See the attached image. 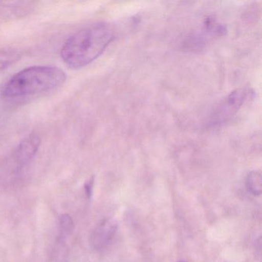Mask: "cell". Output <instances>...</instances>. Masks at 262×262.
<instances>
[{"mask_svg": "<svg viewBox=\"0 0 262 262\" xmlns=\"http://www.w3.org/2000/svg\"><path fill=\"white\" fill-rule=\"evenodd\" d=\"M118 222L114 219H107L101 222L92 232L90 245L93 249L101 251L108 246L116 234Z\"/></svg>", "mask_w": 262, "mask_h": 262, "instance_id": "cell-4", "label": "cell"}, {"mask_svg": "<svg viewBox=\"0 0 262 262\" xmlns=\"http://www.w3.org/2000/svg\"><path fill=\"white\" fill-rule=\"evenodd\" d=\"M67 80L63 70L53 66L29 67L12 76L1 89L2 96L23 97L54 90Z\"/></svg>", "mask_w": 262, "mask_h": 262, "instance_id": "cell-2", "label": "cell"}, {"mask_svg": "<svg viewBox=\"0 0 262 262\" xmlns=\"http://www.w3.org/2000/svg\"><path fill=\"white\" fill-rule=\"evenodd\" d=\"M249 93L246 89H238L231 92L217 107L211 118L210 124L212 126H221L226 123L240 110Z\"/></svg>", "mask_w": 262, "mask_h": 262, "instance_id": "cell-3", "label": "cell"}, {"mask_svg": "<svg viewBox=\"0 0 262 262\" xmlns=\"http://www.w3.org/2000/svg\"><path fill=\"white\" fill-rule=\"evenodd\" d=\"M114 39L110 24L99 23L73 33L64 43L61 57L73 69L82 68L96 60Z\"/></svg>", "mask_w": 262, "mask_h": 262, "instance_id": "cell-1", "label": "cell"}, {"mask_svg": "<svg viewBox=\"0 0 262 262\" xmlns=\"http://www.w3.org/2000/svg\"><path fill=\"white\" fill-rule=\"evenodd\" d=\"M182 262H185V261H182Z\"/></svg>", "mask_w": 262, "mask_h": 262, "instance_id": "cell-10", "label": "cell"}, {"mask_svg": "<svg viewBox=\"0 0 262 262\" xmlns=\"http://www.w3.org/2000/svg\"><path fill=\"white\" fill-rule=\"evenodd\" d=\"M247 189L254 195L261 194L262 180L260 174L257 171H251L246 179Z\"/></svg>", "mask_w": 262, "mask_h": 262, "instance_id": "cell-7", "label": "cell"}, {"mask_svg": "<svg viewBox=\"0 0 262 262\" xmlns=\"http://www.w3.org/2000/svg\"><path fill=\"white\" fill-rule=\"evenodd\" d=\"M21 53L19 50L13 48L0 50V71L8 68L12 64L19 60Z\"/></svg>", "mask_w": 262, "mask_h": 262, "instance_id": "cell-6", "label": "cell"}, {"mask_svg": "<svg viewBox=\"0 0 262 262\" xmlns=\"http://www.w3.org/2000/svg\"><path fill=\"white\" fill-rule=\"evenodd\" d=\"M75 225L71 216L68 214H63L59 219V231L61 235L63 237L70 235L74 231Z\"/></svg>", "mask_w": 262, "mask_h": 262, "instance_id": "cell-8", "label": "cell"}, {"mask_svg": "<svg viewBox=\"0 0 262 262\" xmlns=\"http://www.w3.org/2000/svg\"><path fill=\"white\" fill-rule=\"evenodd\" d=\"M41 138L36 133H32L19 142L15 150L14 160L18 166H24L36 156L40 147Z\"/></svg>", "mask_w": 262, "mask_h": 262, "instance_id": "cell-5", "label": "cell"}, {"mask_svg": "<svg viewBox=\"0 0 262 262\" xmlns=\"http://www.w3.org/2000/svg\"><path fill=\"white\" fill-rule=\"evenodd\" d=\"M93 186H94V177H92L85 184V191L87 198H91L93 194Z\"/></svg>", "mask_w": 262, "mask_h": 262, "instance_id": "cell-9", "label": "cell"}]
</instances>
